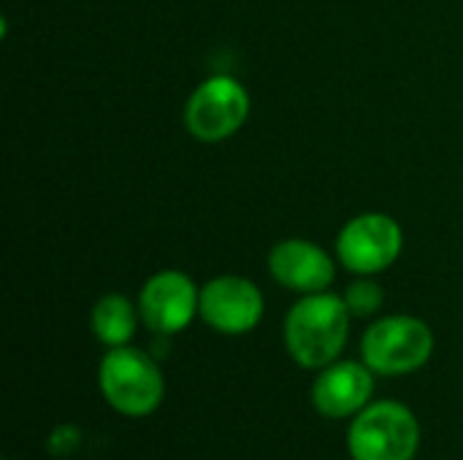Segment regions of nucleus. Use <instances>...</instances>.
Wrapping results in <instances>:
<instances>
[{
    "instance_id": "0eeeda50",
    "label": "nucleus",
    "mask_w": 463,
    "mask_h": 460,
    "mask_svg": "<svg viewBox=\"0 0 463 460\" xmlns=\"http://www.w3.org/2000/svg\"><path fill=\"white\" fill-rule=\"evenodd\" d=\"M201 290L182 271H160L149 277L138 296L141 323L155 336L182 333L198 314Z\"/></svg>"
},
{
    "instance_id": "ddd939ff",
    "label": "nucleus",
    "mask_w": 463,
    "mask_h": 460,
    "mask_svg": "<svg viewBox=\"0 0 463 460\" xmlns=\"http://www.w3.org/2000/svg\"><path fill=\"white\" fill-rule=\"evenodd\" d=\"M81 439H84L81 428L73 426V423H65V426H57V428L49 434L46 450H49V455H54V458H68V455H73V453L81 447Z\"/></svg>"
},
{
    "instance_id": "f03ea898",
    "label": "nucleus",
    "mask_w": 463,
    "mask_h": 460,
    "mask_svg": "<svg viewBox=\"0 0 463 460\" xmlns=\"http://www.w3.org/2000/svg\"><path fill=\"white\" fill-rule=\"evenodd\" d=\"M98 388L106 404L125 418L152 415L165 396L157 358L130 344L111 347L98 366Z\"/></svg>"
},
{
    "instance_id": "6e6552de",
    "label": "nucleus",
    "mask_w": 463,
    "mask_h": 460,
    "mask_svg": "<svg viewBox=\"0 0 463 460\" xmlns=\"http://www.w3.org/2000/svg\"><path fill=\"white\" fill-rule=\"evenodd\" d=\"M263 293L247 277H217L201 287V320L225 336L250 333L263 317Z\"/></svg>"
},
{
    "instance_id": "9d476101",
    "label": "nucleus",
    "mask_w": 463,
    "mask_h": 460,
    "mask_svg": "<svg viewBox=\"0 0 463 460\" xmlns=\"http://www.w3.org/2000/svg\"><path fill=\"white\" fill-rule=\"evenodd\" d=\"M271 277L296 293H323L336 277L334 260L323 247L307 239H285L269 252Z\"/></svg>"
},
{
    "instance_id": "1a4fd4ad",
    "label": "nucleus",
    "mask_w": 463,
    "mask_h": 460,
    "mask_svg": "<svg viewBox=\"0 0 463 460\" xmlns=\"http://www.w3.org/2000/svg\"><path fill=\"white\" fill-rule=\"evenodd\" d=\"M374 396V371L358 361H334L312 385V404L323 418L345 420L364 412Z\"/></svg>"
},
{
    "instance_id": "39448f33",
    "label": "nucleus",
    "mask_w": 463,
    "mask_h": 460,
    "mask_svg": "<svg viewBox=\"0 0 463 460\" xmlns=\"http://www.w3.org/2000/svg\"><path fill=\"white\" fill-rule=\"evenodd\" d=\"M250 117V95L233 76H212L195 87L184 106V127L193 138L217 144L241 130Z\"/></svg>"
},
{
    "instance_id": "f8f14e48",
    "label": "nucleus",
    "mask_w": 463,
    "mask_h": 460,
    "mask_svg": "<svg viewBox=\"0 0 463 460\" xmlns=\"http://www.w3.org/2000/svg\"><path fill=\"white\" fill-rule=\"evenodd\" d=\"M385 301V290L372 282V279H355L347 290H345V304L350 309L353 317H372L383 309Z\"/></svg>"
},
{
    "instance_id": "f257e3e1",
    "label": "nucleus",
    "mask_w": 463,
    "mask_h": 460,
    "mask_svg": "<svg viewBox=\"0 0 463 460\" xmlns=\"http://www.w3.org/2000/svg\"><path fill=\"white\" fill-rule=\"evenodd\" d=\"M350 317L345 296L328 290L296 301L285 317V347L290 358L312 371L331 366L347 344Z\"/></svg>"
},
{
    "instance_id": "20e7f679",
    "label": "nucleus",
    "mask_w": 463,
    "mask_h": 460,
    "mask_svg": "<svg viewBox=\"0 0 463 460\" xmlns=\"http://www.w3.org/2000/svg\"><path fill=\"white\" fill-rule=\"evenodd\" d=\"M434 355L431 328L410 314L383 317L361 339L364 363L383 377H402L423 369Z\"/></svg>"
},
{
    "instance_id": "7ed1b4c3",
    "label": "nucleus",
    "mask_w": 463,
    "mask_h": 460,
    "mask_svg": "<svg viewBox=\"0 0 463 460\" xmlns=\"http://www.w3.org/2000/svg\"><path fill=\"white\" fill-rule=\"evenodd\" d=\"M420 447V423L399 401H377L355 415L347 431L353 460H415Z\"/></svg>"
},
{
    "instance_id": "423d86ee",
    "label": "nucleus",
    "mask_w": 463,
    "mask_h": 460,
    "mask_svg": "<svg viewBox=\"0 0 463 460\" xmlns=\"http://www.w3.org/2000/svg\"><path fill=\"white\" fill-rule=\"evenodd\" d=\"M402 247V225L391 214L380 211H369L350 220L336 239L339 263L358 277H372L391 268L399 260Z\"/></svg>"
},
{
    "instance_id": "9b49d317",
    "label": "nucleus",
    "mask_w": 463,
    "mask_h": 460,
    "mask_svg": "<svg viewBox=\"0 0 463 460\" xmlns=\"http://www.w3.org/2000/svg\"><path fill=\"white\" fill-rule=\"evenodd\" d=\"M138 306L130 304V298H125L122 293H109L103 298H98V304L92 306V333L98 336L100 344L111 347H125L130 344L136 325H138Z\"/></svg>"
}]
</instances>
